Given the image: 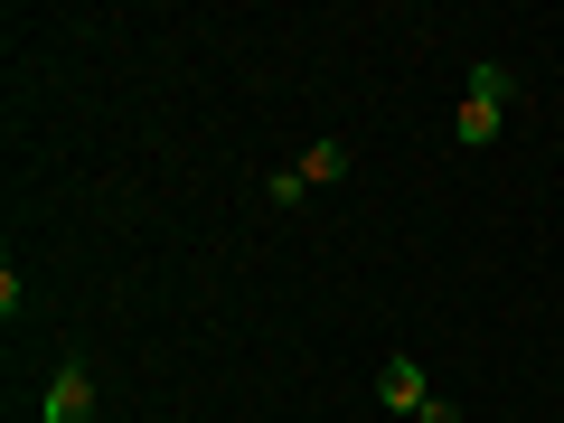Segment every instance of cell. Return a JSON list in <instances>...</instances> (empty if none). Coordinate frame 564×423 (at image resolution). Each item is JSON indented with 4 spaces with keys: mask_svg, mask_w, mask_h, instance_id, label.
Here are the masks:
<instances>
[{
    "mask_svg": "<svg viewBox=\"0 0 564 423\" xmlns=\"http://www.w3.org/2000/svg\"><path fill=\"white\" fill-rule=\"evenodd\" d=\"M499 113H508V66L480 57V66H470L462 113H452V141H462V151H489V141H499Z\"/></svg>",
    "mask_w": 564,
    "mask_h": 423,
    "instance_id": "1",
    "label": "cell"
},
{
    "mask_svg": "<svg viewBox=\"0 0 564 423\" xmlns=\"http://www.w3.org/2000/svg\"><path fill=\"white\" fill-rule=\"evenodd\" d=\"M39 423H95V367L85 358H57V377L39 395Z\"/></svg>",
    "mask_w": 564,
    "mask_h": 423,
    "instance_id": "2",
    "label": "cell"
},
{
    "mask_svg": "<svg viewBox=\"0 0 564 423\" xmlns=\"http://www.w3.org/2000/svg\"><path fill=\"white\" fill-rule=\"evenodd\" d=\"M377 404H395V414H423V404H433V377H423L414 358H386V367H377Z\"/></svg>",
    "mask_w": 564,
    "mask_h": 423,
    "instance_id": "3",
    "label": "cell"
},
{
    "mask_svg": "<svg viewBox=\"0 0 564 423\" xmlns=\"http://www.w3.org/2000/svg\"><path fill=\"white\" fill-rule=\"evenodd\" d=\"M292 170H302L311 188H329V180H348V141H311V151H302V161H292Z\"/></svg>",
    "mask_w": 564,
    "mask_h": 423,
    "instance_id": "4",
    "label": "cell"
},
{
    "mask_svg": "<svg viewBox=\"0 0 564 423\" xmlns=\"http://www.w3.org/2000/svg\"><path fill=\"white\" fill-rule=\"evenodd\" d=\"M302 198H311L302 170H263V207H302Z\"/></svg>",
    "mask_w": 564,
    "mask_h": 423,
    "instance_id": "5",
    "label": "cell"
},
{
    "mask_svg": "<svg viewBox=\"0 0 564 423\" xmlns=\"http://www.w3.org/2000/svg\"><path fill=\"white\" fill-rule=\"evenodd\" d=\"M414 423H462V404H452V395H433V404H423Z\"/></svg>",
    "mask_w": 564,
    "mask_h": 423,
    "instance_id": "6",
    "label": "cell"
}]
</instances>
